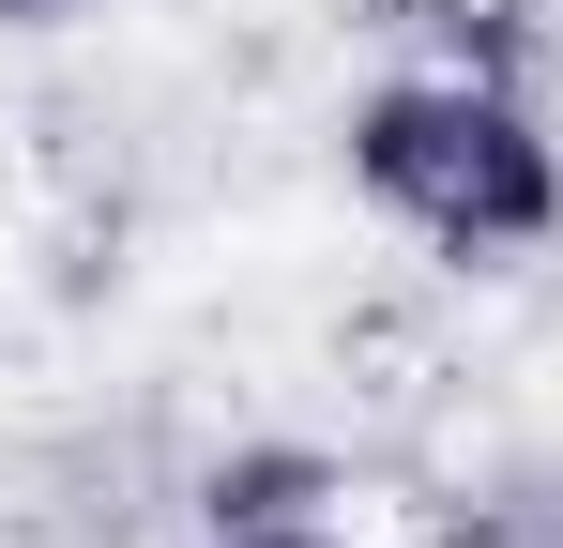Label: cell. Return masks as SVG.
Listing matches in <instances>:
<instances>
[{"instance_id": "3", "label": "cell", "mask_w": 563, "mask_h": 548, "mask_svg": "<svg viewBox=\"0 0 563 548\" xmlns=\"http://www.w3.org/2000/svg\"><path fill=\"white\" fill-rule=\"evenodd\" d=\"M260 548H305V534H260Z\"/></svg>"}, {"instance_id": "2", "label": "cell", "mask_w": 563, "mask_h": 548, "mask_svg": "<svg viewBox=\"0 0 563 548\" xmlns=\"http://www.w3.org/2000/svg\"><path fill=\"white\" fill-rule=\"evenodd\" d=\"M0 15H62V0H0Z\"/></svg>"}, {"instance_id": "1", "label": "cell", "mask_w": 563, "mask_h": 548, "mask_svg": "<svg viewBox=\"0 0 563 548\" xmlns=\"http://www.w3.org/2000/svg\"><path fill=\"white\" fill-rule=\"evenodd\" d=\"M351 168H366L380 213H411L427 244H533L563 213V168H549V138H533V107L503 77H411V91H380L366 122H351Z\"/></svg>"}]
</instances>
